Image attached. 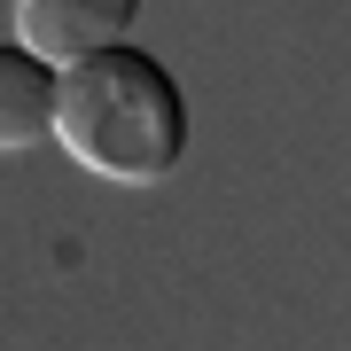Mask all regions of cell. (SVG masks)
Instances as JSON below:
<instances>
[{
  "label": "cell",
  "instance_id": "6da1fadb",
  "mask_svg": "<svg viewBox=\"0 0 351 351\" xmlns=\"http://www.w3.org/2000/svg\"><path fill=\"white\" fill-rule=\"evenodd\" d=\"M55 141L71 164H86L101 180H172L188 156V94L180 78L133 39H110L94 55L63 63V94H55Z\"/></svg>",
  "mask_w": 351,
  "mask_h": 351
},
{
  "label": "cell",
  "instance_id": "7a4b0ae2",
  "mask_svg": "<svg viewBox=\"0 0 351 351\" xmlns=\"http://www.w3.org/2000/svg\"><path fill=\"white\" fill-rule=\"evenodd\" d=\"M133 16H141V0H16V39L39 47L47 63H71V55L125 39Z\"/></svg>",
  "mask_w": 351,
  "mask_h": 351
},
{
  "label": "cell",
  "instance_id": "3957f363",
  "mask_svg": "<svg viewBox=\"0 0 351 351\" xmlns=\"http://www.w3.org/2000/svg\"><path fill=\"white\" fill-rule=\"evenodd\" d=\"M55 94H63V63L39 47H0V149H32L55 133Z\"/></svg>",
  "mask_w": 351,
  "mask_h": 351
}]
</instances>
